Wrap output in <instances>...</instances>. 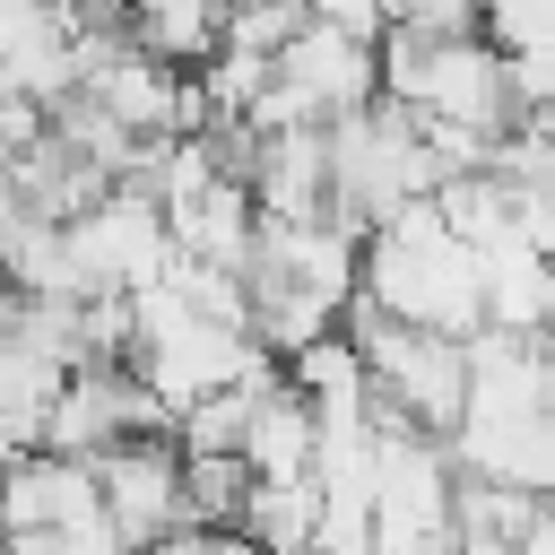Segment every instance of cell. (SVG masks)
I'll return each instance as SVG.
<instances>
[{"mask_svg": "<svg viewBox=\"0 0 555 555\" xmlns=\"http://www.w3.org/2000/svg\"><path fill=\"white\" fill-rule=\"evenodd\" d=\"M95 503H104V520L121 529L130 555L156 546V538H173V529H191V520H182V442H173V434H130V442H113V451L95 460Z\"/></svg>", "mask_w": 555, "mask_h": 555, "instance_id": "2", "label": "cell"}, {"mask_svg": "<svg viewBox=\"0 0 555 555\" xmlns=\"http://www.w3.org/2000/svg\"><path fill=\"white\" fill-rule=\"evenodd\" d=\"M0 477H9V460H0Z\"/></svg>", "mask_w": 555, "mask_h": 555, "instance_id": "3", "label": "cell"}, {"mask_svg": "<svg viewBox=\"0 0 555 555\" xmlns=\"http://www.w3.org/2000/svg\"><path fill=\"white\" fill-rule=\"evenodd\" d=\"M69 269H78V295H139L173 269V234H165V208L130 182H113L95 208L69 217Z\"/></svg>", "mask_w": 555, "mask_h": 555, "instance_id": "1", "label": "cell"}]
</instances>
